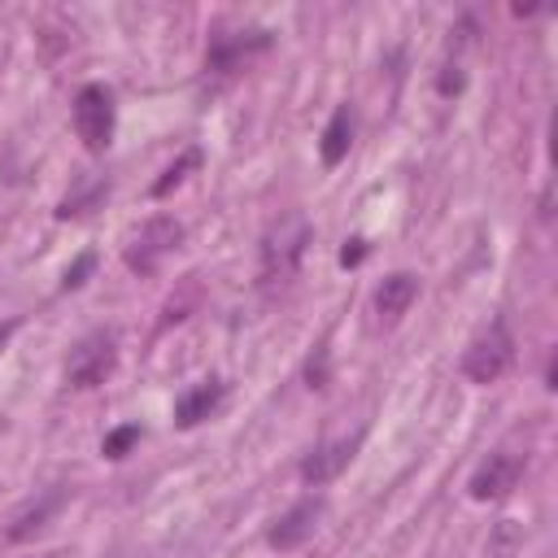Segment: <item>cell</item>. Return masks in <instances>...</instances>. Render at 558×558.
<instances>
[{"label": "cell", "instance_id": "ac0fdd59", "mask_svg": "<svg viewBox=\"0 0 558 558\" xmlns=\"http://www.w3.org/2000/svg\"><path fill=\"white\" fill-rule=\"evenodd\" d=\"M92 266H96V257H92V253H83V257H78V262L65 270V288H78V283L92 275Z\"/></svg>", "mask_w": 558, "mask_h": 558}, {"label": "cell", "instance_id": "44dd1931", "mask_svg": "<svg viewBox=\"0 0 558 558\" xmlns=\"http://www.w3.org/2000/svg\"><path fill=\"white\" fill-rule=\"evenodd\" d=\"M44 558H52V554H44Z\"/></svg>", "mask_w": 558, "mask_h": 558}, {"label": "cell", "instance_id": "e0dca14e", "mask_svg": "<svg viewBox=\"0 0 558 558\" xmlns=\"http://www.w3.org/2000/svg\"><path fill=\"white\" fill-rule=\"evenodd\" d=\"M327 375H331V353H327V344H318L314 357L305 362V379H310V388H327Z\"/></svg>", "mask_w": 558, "mask_h": 558}, {"label": "cell", "instance_id": "4fadbf2b", "mask_svg": "<svg viewBox=\"0 0 558 558\" xmlns=\"http://www.w3.org/2000/svg\"><path fill=\"white\" fill-rule=\"evenodd\" d=\"M270 44V35L266 31H253V39H231V35H214V44H209V57H205V65L209 70H231V65H240V57H248L253 48H266Z\"/></svg>", "mask_w": 558, "mask_h": 558}, {"label": "cell", "instance_id": "52a82bcc", "mask_svg": "<svg viewBox=\"0 0 558 558\" xmlns=\"http://www.w3.org/2000/svg\"><path fill=\"white\" fill-rule=\"evenodd\" d=\"M357 445H362V432H353V436H344V440H327V445H318L305 462H301V480L305 484H331L349 462H353V453H357Z\"/></svg>", "mask_w": 558, "mask_h": 558}, {"label": "cell", "instance_id": "277c9868", "mask_svg": "<svg viewBox=\"0 0 558 558\" xmlns=\"http://www.w3.org/2000/svg\"><path fill=\"white\" fill-rule=\"evenodd\" d=\"M179 240H183V227H179L174 218H166V214L148 218V222L131 235V244H126V270L153 275V270L161 266V257H170V253L179 248Z\"/></svg>", "mask_w": 558, "mask_h": 558}, {"label": "cell", "instance_id": "5bb4252c", "mask_svg": "<svg viewBox=\"0 0 558 558\" xmlns=\"http://www.w3.org/2000/svg\"><path fill=\"white\" fill-rule=\"evenodd\" d=\"M523 549V527L514 519H501L488 536V558H514Z\"/></svg>", "mask_w": 558, "mask_h": 558}, {"label": "cell", "instance_id": "9a60e30c", "mask_svg": "<svg viewBox=\"0 0 558 558\" xmlns=\"http://www.w3.org/2000/svg\"><path fill=\"white\" fill-rule=\"evenodd\" d=\"M135 440H140V423H126V427H113V432H109V436L100 440V453H105V458H126Z\"/></svg>", "mask_w": 558, "mask_h": 558}, {"label": "cell", "instance_id": "2e32d148", "mask_svg": "<svg viewBox=\"0 0 558 558\" xmlns=\"http://www.w3.org/2000/svg\"><path fill=\"white\" fill-rule=\"evenodd\" d=\"M196 161H201V153H196V148H187V153H183V157H179V161H174V166L153 183V196H166L170 187H179V183H183V174H187Z\"/></svg>", "mask_w": 558, "mask_h": 558}, {"label": "cell", "instance_id": "7a4b0ae2", "mask_svg": "<svg viewBox=\"0 0 558 558\" xmlns=\"http://www.w3.org/2000/svg\"><path fill=\"white\" fill-rule=\"evenodd\" d=\"M118 366V336L113 331H87L70 357H65V384L70 388H96Z\"/></svg>", "mask_w": 558, "mask_h": 558}, {"label": "cell", "instance_id": "8fae6325", "mask_svg": "<svg viewBox=\"0 0 558 558\" xmlns=\"http://www.w3.org/2000/svg\"><path fill=\"white\" fill-rule=\"evenodd\" d=\"M61 506H65V488H48V493H39V501H31L26 510L13 514V523H9L4 536H9V541H26V536H35Z\"/></svg>", "mask_w": 558, "mask_h": 558}, {"label": "cell", "instance_id": "9c48e42d", "mask_svg": "<svg viewBox=\"0 0 558 558\" xmlns=\"http://www.w3.org/2000/svg\"><path fill=\"white\" fill-rule=\"evenodd\" d=\"M414 296H418V279H414L410 270H397V275H388V279L375 288V310H379V318L397 323V318L410 310Z\"/></svg>", "mask_w": 558, "mask_h": 558}, {"label": "cell", "instance_id": "6da1fadb", "mask_svg": "<svg viewBox=\"0 0 558 558\" xmlns=\"http://www.w3.org/2000/svg\"><path fill=\"white\" fill-rule=\"evenodd\" d=\"M510 362H514V340H510L506 323L493 318V323L466 344V353H462V375H466L471 384H493V379L506 375Z\"/></svg>", "mask_w": 558, "mask_h": 558}, {"label": "cell", "instance_id": "d6986e66", "mask_svg": "<svg viewBox=\"0 0 558 558\" xmlns=\"http://www.w3.org/2000/svg\"><path fill=\"white\" fill-rule=\"evenodd\" d=\"M453 92H462V74H458V65H445V74H440V96H453Z\"/></svg>", "mask_w": 558, "mask_h": 558}, {"label": "cell", "instance_id": "3957f363", "mask_svg": "<svg viewBox=\"0 0 558 558\" xmlns=\"http://www.w3.org/2000/svg\"><path fill=\"white\" fill-rule=\"evenodd\" d=\"M310 244V222L301 214H283L270 231H266V244H262V275L275 283V279H288L301 262Z\"/></svg>", "mask_w": 558, "mask_h": 558}, {"label": "cell", "instance_id": "7c38bea8", "mask_svg": "<svg viewBox=\"0 0 558 558\" xmlns=\"http://www.w3.org/2000/svg\"><path fill=\"white\" fill-rule=\"evenodd\" d=\"M349 144H353V109H349V105H340V109L331 113L327 131H323V144H318L323 166H340V161L349 157Z\"/></svg>", "mask_w": 558, "mask_h": 558}, {"label": "cell", "instance_id": "ffe728a7", "mask_svg": "<svg viewBox=\"0 0 558 558\" xmlns=\"http://www.w3.org/2000/svg\"><path fill=\"white\" fill-rule=\"evenodd\" d=\"M362 253H366V244H362V240H349V244L340 248V266H357Z\"/></svg>", "mask_w": 558, "mask_h": 558}, {"label": "cell", "instance_id": "8992f818", "mask_svg": "<svg viewBox=\"0 0 558 558\" xmlns=\"http://www.w3.org/2000/svg\"><path fill=\"white\" fill-rule=\"evenodd\" d=\"M519 475H523V458L510 453V449H497V453H488L475 466V475H471L466 488H471L475 501H497V497H506L519 484Z\"/></svg>", "mask_w": 558, "mask_h": 558}, {"label": "cell", "instance_id": "30bf717a", "mask_svg": "<svg viewBox=\"0 0 558 558\" xmlns=\"http://www.w3.org/2000/svg\"><path fill=\"white\" fill-rule=\"evenodd\" d=\"M218 401H222V384H218V379H205V384L187 388V392L174 401V423H179V427H196V423H205V418L218 410Z\"/></svg>", "mask_w": 558, "mask_h": 558}, {"label": "cell", "instance_id": "ba28073f", "mask_svg": "<svg viewBox=\"0 0 558 558\" xmlns=\"http://www.w3.org/2000/svg\"><path fill=\"white\" fill-rule=\"evenodd\" d=\"M318 519H323V497H305V501H296V506L283 510V514L275 519V527L266 532L270 549H296L305 536H314Z\"/></svg>", "mask_w": 558, "mask_h": 558}, {"label": "cell", "instance_id": "5b68a950", "mask_svg": "<svg viewBox=\"0 0 558 558\" xmlns=\"http://www.w3.org/2000/svg\"><path fill=\"white\" fill-rule=\"evenodd\" d=\"M74 131L92 153H105L113 140V96L100 83H87L74 96Z\"/></svg>", "mask_w": 558, "mask_h": 558}]
</instances>
